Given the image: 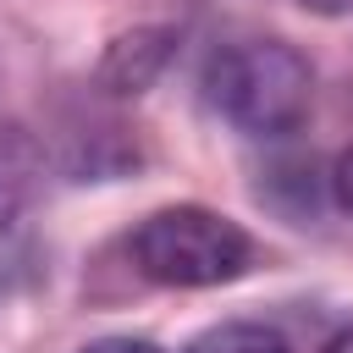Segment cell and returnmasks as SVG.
Wrapping results in <instances>:
<instances>
[{"label": "cell", "instance_id": "cell-5", "mask_svg": "<svg viewBox=\"0 0 353 353\" xmlns=\"http://www.w3.org/2000/svg\"><path fill=\"white\" fill-rule=\"evenodd\" d=\"M188 353H292L287 336L265 320H221L188 342Z\"/></svg>", "mask_w": 353, "mask_h": 353}, {"label": "cell", "instance_id": "cell-2", "mask_svg": "<svg viewBox=\"0 0 353 353\" xmlns=\"http://www.w3.org/2000/svg\"><path fill=\"white\" fill-rule=\"evenodd\" d=\"M254 259V237L204 204H165L138 221L132 265L160 287H221L237 281Z\"/></svg>", "mask_w": 353, "mask_h": 353}, {"label": "cell", "instance_id": "cell-7", "mask_svg": "<svg viewBox=\"0 0 353 353\" xmlns=\"http://www.w3.org/2000/svg\"><path fill=\"white\" fill-rule=\"evenodd\" d=\"M331 182H336V199L353 210V143L342 149V160H336V176H331Z\"/></svg>", "mask_w": 353, "mask_h": 353}, {"label": "cell", "instance_id": "cell-3", "mask_svg": "<svg viewBox=\"0 0 353 353\" xmlns=\"http://www.w3.org/2000/svg\"><path fill=\"white\" fill-rule=\"evenodd\" d=\"M171 50H176V33H171V28H132V33H121V39L105 50L99 83H105L110 94H143V88L165 72Z\"/></svg>", "mask_w": 353, "mask_h": 353}, {"label": "cell", "instance_id": "cell-1", "mask_svg": "<svg viewBox=\"0 0 353 353\" xmlns=\"http://www.w3.org/2000/svg\"><path fill=\"white\" fill-rule=\"evenodd\" d=\"M204 94L221 121L248 138H287L314 105V72L287 39H232L204 66Z\"/></svg>", "mask_w": 353, "mask_h": 353}, {"label": "cell", "instance_id": "cell-6", "mask_svg": "<svg viewBox=\"0 0 353 353\" xmlns=\"http://www.w3.org/2000/svg\"><path fill=\"white\" fill-rule=\"evenodd\" d=\"M83 353H165V347L149 342V336H99V342H88Z\"/></svg>", "mask_w": 353, "mask_h": 353}, {"label": "cell", "instance_id": "cell-4", "mask_svg": "<svg viewBox=\"0 0 353 353\" xmlns=\"http://www.w3.org/2000/svg\"><path fill=\"white\" fill-rule=\"evenodd\" d=\"M33 176H39V154L28 143V132L17 127H0V226L28 204L33 193Z\"/></svg>", "mask_w": 353, "mask_h": 353}, {"label": "cell", "instance_id": "cell-8", "mask_svg": "<svg viewBox=\"0 0 353 353\" xmlns=\"http://www.w3.org/2000/svg\"><path fill=\"white\" fill-rule=\"evenodd\" d=\"M303 11H314V17H347L353 11V0H298Z\"/></svg>", "mask_w": 353, "mask_h": 353}, {"label": "cell", "instance_id": "cell-9", "mask_svg": "<svg viewBox=\"0 0 353 353\" xmlns=\"http://www.w3.org/2000/svg\"><path fill=\"white\" fill-rule=\"evenodd\" d=\"M325 353H353V325H342V331L325 342Z\"/></svg>", "mask_w": 353, "mask_h": 353}]
</instances>
